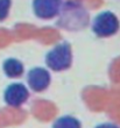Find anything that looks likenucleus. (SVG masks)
I'll return each mask as SVG.
<instances>
[{
    "label": "nucleus",
    "mask_w": 120,
    "mask_h": 128,
    "mask_svg": "<svg viewBox=\"0 0 120 128\" xmlns=\"http://www.w3.org/2000/svg\"><path fill=\"white\" fill-rule=\"evenodd\" d=\"M57 16V24L69 32L82 30L90 22V15L79 0H68L63 2Z\"/></svg>",
    "instance_id": "f257e3e1"
},
{
    "label": "nucleus",
    "mask_w": 120,
    "mask_h": 128,
    "mask_svg": "<svg viewBox=\"0 0 120 128\" xmlns=\"http://www.w3.org/2000/svg\"><path fill=\"white\" fill-rule=\"evenodd\" d=\"M46 64L50 70L61 72L72 65V49L67 42H61L50 49L46 55Z\"/></svg>",
    "instance_id": "f03ea898"
},
{
    "label": "nucleus",
    "mask_w": 120,
    "mask_h": 128,
    "mask_svg": "<svg viewBox=\"0 0 120 128\" xmlns=\"http://www.w3.org/2000/svg\"><path fill=\"white\" fill-rule=\"evenodd\" d=\"M119 19L113 12L104 10L94 18L92 22V32L100 38L111 37L119 32Z\"/></svg>",
    "instance_id": "7ed1b4c3"
},
{
    "label": "nucleus",
    "mask_w": 120,
    "mask_h": 128,
    "mask_svg": "<svg viewBox=\"0 0 120 128\" xmlns=\"http://www.w3.org/2000/svg\"><path fill=\"white\" fill-rule=\"evenodd\" d=\"M63 0H33L32 7L35 16L41 20H51L60 14Z\"/></svg>",
    "instance_id": "20e7f679"
},
{
    "label": "nucleus",
    "mask_w": 120,
    "mask_h": 128,
    "mask_svg": "<svg viewBox=\"0 0 120 128\" xmlns=\"http://www.w3.org/2000/svg\"><path fill=\"white\" fill-rule=\"evenodd\" d=\"M51 83L50 72L46 68L35 66L30 69L27 74V84L34 92H43L49 88Z\"/></svg>",
    "instance_id": "39448f33"
},
{
    "label": "nucleus",
    "mask_w": 120,
    "mask_h": 128,
    "mask_svg": "<svg viewBox=\"0 0 120 128\" xmlns=\"http://www.w3.org/2000/svg\"><path fill=\"white\" fill-rule=\"evenodd\" d=\"M29 99V91L22 83H13L4 92V100L11 107H21Z\"/></svg>",
    "instance_id": "423d86ee"
},
{
    "label": "nucleus",
    "mask_w": 120,
    "mask_h": 128,
    "mask_svg": "<svg viewBox=\"0 0 120 128\" xmlns=\"http://www.w3.org/2000/svg\"><path fill=\"white\" fill-rule=\"evenodd\" d=\"M3 70L8 78H20L25 72V65L18 58H7L3 64Z\"/></svg>",
    "instance_id": "0eeeda50"
},
{
    "label": "nucleus",
    "mask_w": 120,
    "mask_h": 128,
    "mask_svg": "<svg viewBox=\"0 0 120 128\" xmlns=\"http://www.w3.org/2000/svg\"><path fill=\"white\" fill-rule=\"evenodd\" d=\"M51 128H82V124L72 115H63L54 122Z\"/></svg>",
    "instance_id": "6e6552de"
},
{
    "label": "nucleus",
    "mask_w": 120,
    "mask_h": 128,
    "mask_svg": "<svg viewBox=\"0 0 120 128\" xmlns=\"http://www.w3.org/2000/svg\"><path fill=\"white\" fill-rule=\"evenodd\" d=\"M12 0H0V21L6 20L11 10Z\"/></svg>",
    "instance_id": "1a4fd4ad"
},
{
    "label": "nucleus",
    "mask_w": 120,
    "mask_h": 128,
    "mask_svg": "<svg viewBox=\"0 0 120 128\" xmlns=\"http://www.w3.org/2000/svg\"><path fill=\"white\" fill-rule=\"evenodd\" d=\"M94 128H119V127H118V125L113 124V122H104V124L97 125Z\"/></svg>",
    "instance_id": "9d476101"
}]
</instances>
